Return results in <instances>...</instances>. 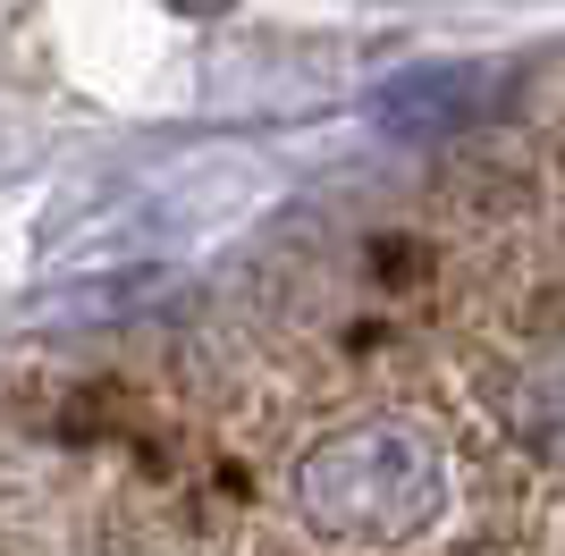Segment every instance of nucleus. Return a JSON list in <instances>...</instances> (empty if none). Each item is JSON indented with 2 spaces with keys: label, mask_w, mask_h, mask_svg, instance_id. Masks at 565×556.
I'll list each match as a JSON object with an SVG mask.
<instances>
[{
  "label": "nucleus",
  "mask_w": 565,
  "mask_h": 556,
  "mask_svg": "<svg viewBox=\"0 0 565 556\" xmlns=\"http://www.w3.org/2000/svg\"><path fill=\"white\" fill-rule=\"evenodd\" d=\"M439 498V456L414 430H354L305 463V506L347 539H397Z\"/></svg>",
  "instance_id": "f257e3e1"
},
{
  "label": "nucleus",
  "mask_w": 565,
  "mask_h": 556,
  "mask_svg": "<svg viewBox=\"0 0 565 556\" xmlns=\"http://www.w3.org/2000/svg\"><path fill=\"white\" fill-rule=\"evenodd\" d=\"M498 76L490 68H423L405 76V85L380 93V118L397 127V136H448V127H465V118H481L498 101Z\"/></svg>",
  "instance_id": "f03ea898"
}]
</instances>
